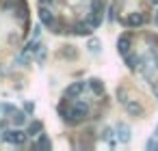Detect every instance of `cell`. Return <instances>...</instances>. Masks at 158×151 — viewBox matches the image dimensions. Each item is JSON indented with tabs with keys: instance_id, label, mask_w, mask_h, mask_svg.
I'll list each match as a JSON object with an SVG mask.
<instances>
[{
	"instance_id": "25",
	"label": "cell",
	"mask_w": 158,
	"mask_h": 151,
	"mask_svg": "<svg viewBox=\"0 0 158 151\" xmlns=\"http://www.w3.org/2000/svg\"><path fill=\"white\" fill-rule=\"evenodd\" d=\"M156 134H158V125H156Z\"/></svg>"
},
{
	"instance_id": "22",
	"label": "cell",
	"mask_w": 158,
	"mask_h": 151,
	"mask_svg": "<svg viewBox=\"0 0 158 151\" xmlns=\"http://www.w3.org/2000/svg\"><path fill=\"white\" fill-rule=\"evenodd\" d=\"M39 2H41V5H48V2H52V0H39Z\"/></svg>"
},
{
	"instance_id": "11",
	"label": "cell",
	"mask_w": 158,
	"mask_h": 151,
	"mask_svg": "<svg viewBox=\"0 0 158 151\" xmlns=\"http://www.w3.org/2000/svg\"><path fill=\"white\" fill-rule=\"evenodd\" d=\"M11 121H13L15 125H24V123H26V114H24L22 110H13V112H11Z\"/></svg>"
},
{
	"instance_id": "26",
	"label": "cell",
	"mask_w": 158,
	"mask_h": 151,
	"mask_svg": "<svg viewBox=\"0 0 158 151\" xmlns=\"http://www.w3.org/2000/svg\"><path fill=\"white\" fill-rule=\"evenodd\" d=\"M156 22H158V15H156Z\"/></svg>"
},
{
	"instance_id": "3",
	"label": "cell",
	"mask_w": 158,
	"mask_h": 151,
	"mask_svg": "<svg viewBox=\"0 0 158 151\" xmlns=\"http://www.w3.org/2000/svg\"><path fill=\"white\" fill-rule=\"evenodd\" d=\"M130 46H132L130 35H121V37L117 39V50H119V54H121V56H126V54L130 52Z\"/></svg>"
},
{
	"instance_id": "24",
	"label": "cell",
	"mask_w": 158,
	"mask_h": 151,
	"mask_svg": "<svg viewBox=\"0 0 158 151\" xmlns=\"http://www.w3.org/2000/svg\"><path fill=\"white\" fill-rule=\"evenodd\" d=\"M154 91H156V95H158V86H156V89H154Z\"/></svg>"
},
{
	"instance_id": "18",
	"label": "cell",
	"mask_w": 158,
	"mask_h": 151,
	"mask_svg": "<svg viewBox=\"0 0 158 151\" xmlns=\"http://www.w3.org/2000/svg\"><path fill=\"white\" fill-rule=\"evenodd\" d=\"M24 110H26V112H35V104L26 101V104H24Z\"/></svg>"
},
{
	"instance_id": "1",
	"label": "cell",
	"mask_w": 158,
	"mask_h": 151,
	"mask_svg": "<svg viewBox=\"0 0 158 151\" xmlns=\"http://www.w3.org/2000/svg\"><path fill=\"white\" fill-rule=\"evenodd\" d=\"M87 112H89V106H87L85 101H76L74 108H72V112H69V123H78V121H82V119L87 117Z\"/></svg>"
},
{
	"instance_id": "8",
	"label": "cell",
	"mask_w": 158,
	"mask_h": 151,
	"mask_svg": "<svg viewBox=\"0 0 158 151\" xmlns=\"http://www.w3.org/2000/svg\"><path fill=\"white\" fill-rule=\"evenodd\" d=\"M143 22H145V18H143L141 13H130V15L126 18V24H128V26H141Z\"/></svg>"
},
{
	"instance_id": "12",
	"label": "cell",
	"mask_w": 158,
	"mask_h": 151,
	"mask_svg": "<svg viewBox=\"0 0 158 151\" xmlns=\"http://www.w3.org/2000/svg\"><path fill=\"white\" fill-rule=\"evenodd\" d=\"M74 33H76V35H91V26H89L87 22H85V24L80 22V24L74 26Z\"/></svg>"
},
{
	"instance_id": "15",
	"label": "cell",
	"mask_w": 158,
	"mask_h": 151,
	"mask_svg": "<svg viewBox=\"0 0 158 151\" xmlns=\"http://www.w3.org/2000/svg\"><path fill=\"white\" fill-rule=\"evenodd\" d=\"M98 50H100V41H98V39H91V41H89V52L95 54Z\"/></svg>"
},
{
	"instance_id": "4",
	"label": "cell",
	"mask_w": 158,
	"mask_h": 151,
	"mask_svg": "<svg viewBox=\"0 0 158 151\" xmlns=\"http://www.w3.org/2000/svg\"><path fill=\"white\" fill-rule=\"evenodd\" d=\"M39 20H41V24H46V26H54L56 22H54V13L50 11V9H46V7H41L39 9Z\"/></svg>"
},
{
	"instance_id": "16",
	"label": "cell",
	"mask_w": 158,
	"mask_h": 151,
	"mask_svg": "<svg viewBox=\"0 0 158 151\" xmlns=\"http://www.w3.org/2000/svg\"><path fill=\"white\" fill-rule=\"evenodd\" d=\"M39 149H50V138L48 136H41L39 138Z\"/></svg>"
},
{
	"instance_id": "23",
	"label": "cell",
	"mask_w": 158,
	"mask_h": 151,
	"mask_svg": "<svg viewBox=\"0 0 158 151\" xmlns=\"http://www.w3.org/2000/svg\"><path fill=\"white\" fill-rule=\"evenodd\" d=\"M152 2H154V5H158V0H152Z\"/></svg>"
},
{
	"instance_id": "2",
	"label": "cell",
	"mask_w": 158,
	"mask_h": 151,
	"mask_svg": "<svg viewBox=\"0 0 158 151\" xmlns=\"http://www.w3.org/2000/svg\"><path fill=\"white\" fill-rule=\"evenodd\" d=\"M2 136H5V140L11 142V145H24V142H26V134L20 132V129H7Z\"/></svg>"
},
{
	"instance_id": "21",
	"label": "cell",
	"mask_w": 158,
	"mask_h": 151,
	"mask_svg": "<svg viewBox=\"0 0 158 151\" xmlns=\"http://www.w3.org/2000/svg\"><path fill=\"white\" fill-rule=\"evenodd\" d=\"M33 37H35V39L39 37V26H35V28H33Z\"/></svg>"
},
{
	"instance_id": "5",
	"label": "cell",
	"mask_w": 158,
	"mask_h": 151,
	"mask_svg": "<svg viewBox=\"0 0 158 151\" xmlns=\"http://www.w3.org/2000/svg\"><path fill=\"white\" fill-rule=\"evenodd\" d=\"M117 138H119V142H123V145L130 142V127H128L126 123H119V125H117Z\"/></svg>"
},
{
	"instance_id": "10",
	"label": "cell",
	"mask_w": 158,
	"mask_h": 151,
	"mask_svg": "<svg viewBox=\"0 0 158 151\" xmlns=\"http://www.w3.org/2000/svg\"><path fill=\"white\" fill-rule=\"evenodd\" d=\"M126 108H128V112L134 114V117H141V114H143V108H141L136 101H126Z\"/></svg>"
},
{
	"instance_id": "20",
	"label": "cell",
	"mask_w": 158,
	"mask_h": 151,
	"mask_svg": "<svg viewBox=\"0 0 158 151\" xmlns=\"http://www.w3.org/2000/svg\"><path fill=\"white\" fill-rule=\"evenodd\" d=\"M147 149H149V151H152V149H158V140H149V142H147Z\"/></svg>"
},
{
	"instance_id": "13",
	"label": "cell",
	"mask_w": 158,
	"mask_h": 151,
	"mask_svg": "<svg viewBox=\"0 0 158 151\" xmlns=\"http://www.w3.org/2000/svg\"><path fill=\"white\" fill-rule=\"evenodd\" d=\"M44 129V125H41V121H35V123H31V127H28V134L33 136V134H39Z\"/></svg>"
},
{
	"instance_id": "14",
	"label": "cell",
	"mask_w": 158,
	"mask_h": 151,
	"mask_svg": "<svg viewBox=\"0 0 158 151\" xmlns=\"http://www.w3.org/2000/svg\"><path fill=\"white\" fill-rule=\"evenodd\" d=\"M18 15L26 18V2H24V0H18Z\"/></svg>"
},
{
	"instance_id": "9",
	"label": "cell",
	"mask_w": 158,
	"mask_h": 151,
	"mask_svg": "<svg viewBox=\"0 0 158 151\" xmlns=\"http://www.w3.org/2000/svg\"><path fill=\"white\" fill-rule=\"evenodd\" d=\"M89 86H91V91H93L95 95H102V93H104V84H102L98 78H91V80H89Z\"/></svg>"
},
{
	"instance_id": "7",
	"label": "cell",
	"mask_w": 158,
	"mask_h": 151,
	"mask_svg": "<svg viewBox=\"0 0 158 151\" xmlns=\"http://www.w3.org/2000/svg\"><path fill=\"white\" fill-rule=\"evenodd\" d=\"M100 22H102V13H98V11L91 9V13H89V18H87V24H89L91 28H98Z\"/></svg>"
},
{
	"instance_id": "19",
	"label": "cell",
	"mask_w": 158,
	"mask_h": 151,
	"mask_svg": "<svg viewBox=\"0 0 158 151\" xmlns=\"http://www.w3.org/2000/svg\"><path fill=\"white\" fill-rule=\"evenodd\" d=\"M104 138H106L108 142L113 140V129H110V127H108V129H104Z\"/></svg>"
},
{
	"instance_id": "6",
	"label": "cell",
	"mask_w": 158,
	"mask_h": 151,
	"mask_svg": "<svg viewBox=\"0 0 158 151\" xmlns=\"http://www.w3.org/2000/svg\"><path fill=\"white\" fill-rule=\"evenodd\" d=\"M82 91H85V82H74L72 86H67V91H65V97H78Z\"/></svg>"
},
{
	"instance_id": "17",
	"label": "cell",
	"mask_w": 158,
	"mask_h": 151,
	"mask_svg": "<svg viewBox=\"0 0 158 151\" xmlns=\"http://www.w3.org/2000/svg\"><path fill=\"white\" fill-rule=\"evenodd\" d=\"M0 110H2V112H13L15 108H13V106H9V104H2V106H0Z\"/></svg>"
}]
</instances>
